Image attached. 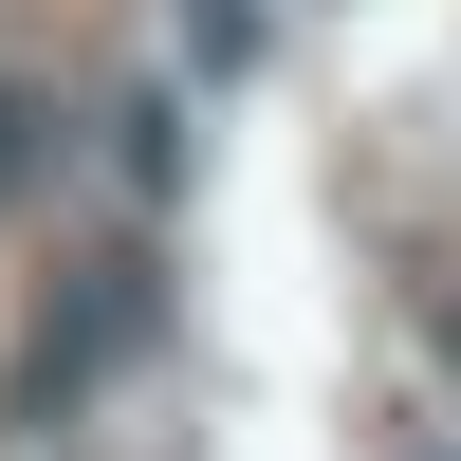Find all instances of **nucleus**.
I'll return each mask as SVG.
<instances>
[{"label": "nucleus", "instance_id": "f257e3e1", "mask_svg": "<svg viewBox=\"0 0 461 461\" xmlns=\"http://www.w3.org/2000/svg\"><path fill=\"white\" fill-rule=\"evenodd\" d=\"M148 314H167V295H148V258H74V295H56V332L19 351V425H56V406L93 388L111 351H148Z\"/></svg>", "mask_w": 461, "mask_h": 461}, {"label": "nucleus", "instance_id": "f03ea898", "mask_svg": "<svg viewBox=\"0 0 461 461\" xmlns=\"http://www.w3.org/2000/svg\"><path fill=\"white\" fill-rule=\"evenodd\" d=\"M37 185V93H0V203Z\"/></svg>", "mask_w": 461, "mask_h": 461}, {"label": "nucleus", "instance_id": "7ed1b4c3", "mask_svg": "<svg viewBox=\"0 0 461 461\" xmlns=\"http://www.w3.org/2000/svg\"><path fill=\"white\" fill-rule=\"evenodd\" d=\"M443 351H461V295H443Z\"/></svg>", "mask_w": 461, "mask_h": 461}]
</instances>
